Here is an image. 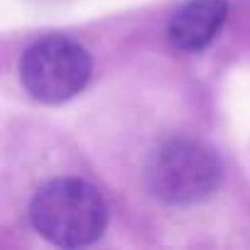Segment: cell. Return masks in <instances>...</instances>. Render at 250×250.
Segmentation results:
<instances>
[{"mask_svg":"<svg viewBox=\"0 0 250 250\" xmlns=\"http://www.w3.org/2000/svg\"><path fill=\"white\" fill-rule=\"evenodd\" d=\"M221 184L216 152L196 140H169L147 162V187L167 204H194L211 196Z\"/></svg>","mask_w":250,"mask_h":250,"instance_id":"7a4b0ae2","label":"cell"},{"mask_svg":"<svg viewBox=\"0 0 250 250\" xmlns=\"http://www.w3.org/2000/svg\"><path fill=\"white\" fill-rule=\"evenodd\" d=\"M228 15L226 0H187L169 18L167 37L169 44L179 52L204 49L223 27Z\"/></svg>","mask_w":250,"mask_h":250,"instance_id":"277c9868","label":"cell"},{"mask_svg":"<svg viewBox=\"0 0 250 250\" xmlns=\"http://www.w3.org/2000/svg\"><path fill=\"white\" fill-rule=\"evenodd\" d=\"M30 221L40 235L62 248H81L105 230V204L96 187L81 179H54L44 184L32 204Z\"/></svg>","mask_w":250,"mask_h":250,"instance_id":"6da1fadb","label":"cell"},{"mask_svg":"<svg viewBox=\"0 0 250 250\" xmlns=\"http://www.w3.org/2000/svg\"><path fill=\"white\" fill-rule=\"evenodd\" d=\"M22 86L42 103H64L91 79V54L69 37H44L20 62Z\"/></svg>","mask_w":250,"mask_h":250,"instance_id":"3957f363","label":"cell"}]
</instances>
